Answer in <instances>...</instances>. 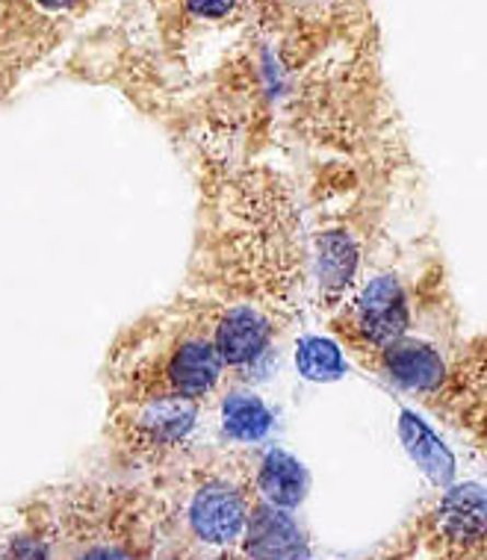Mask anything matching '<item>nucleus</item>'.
<instances>
[{
  "instance_id": "1",
  "label": "nucleus",
  "mask_w": 487,
  "mask_h": 560,
  "mask_svg": "<svg viewBox=\"0 0 487 560\" xmlns=\"http://www.w3.org/2000/svg\"><path fill=\"white\" fill-rule=\"evenodd\" d=\"M201 231L186 299L207 310L254 307L292 328L313 290L311 242L292 186L269 165L207 154Z\"/></svg>"
},
{
  "instance_id": "7",
  "label": "nucleus",
  "mask_w": 487,
  "mask_h": 560,
  "mask_svg": "<svg viewBox=\"0 0 487 560\" xmlns=\"http://www.w3.org/2000/svg\"><path fill=\"white\" fill-rule=\"evenodd\" d=\"M254 499L281 511H299L308 495L304 466L283 448H254Z\"/></svg>"
},
{
  "instance_id": "10",
  "label": "nucleus",
  "mask_w": 487,
  "mask_h": 560,
  "mask_svg": "<svg viewBox=\"0 0 487 560\" xmlns=\"http://www.w3.org/2000/svg\"><path fill=\"white\" fill-rule=\"evenodd\" d=\"M295 363L302 366L308 377H337L343 372V351L337 342H322V339H304Z\"/></svg>"
},
{
  "instance_id": "3",
  "label": "nucleus",
  "mask_w": 487,
  "mask_h": 560,
  "mask_svg": "<svg viewBox=\"0 0 487 560\" xmlns=\"http://www.w3.org/2000/svg\"><path fill=\"white\" fill-rule=\"evenodd\" d=\"M42 560H166L163 508L146 475L69 483L30 504Z\"/></svg>"
},
{
  "instance_id": "9",
  "label": "nucleus",
  "mask_w": 487,
  "mask_h": 560,
  "mask_svg": "<svg viewBox=\"0 0 487 560\" xmlns=\"http://www.w3.org/2000/svg\"><path fill=\"white\" fill-rule=\"evenodd\" d=\"M222 398V431L228 440L254 448L269 431V413L254 396H219Z\"/></svg>"
},
{
  "instance_id": "5",
  "label": "nucleus",
  "mask_w": 487,
  "mask_h": 560,
  "mask_svg": "<svg viewBox=\"0 0 487 560\" xmlns=\"http://www.w3.org/2000/svg\"><path fill=\"white\" fill-rule=\"evenodd\" d=\"M104 0H0V57L42 68Z\"/></svg>"
},
{
  "instance_id": "6",
  "label": "nucleus",
  "mask_w": 487,
  "mask_h": 560,
  "mask_svg": "<svg viewBox=\"0 0 487 560\" xmlns=\"http://www.w3.org/2000/svg\"><path fill=\"white\" fill-rule=\"evenodd\" d=\"M417 528L429 560H485V487L478 481L443 487L438 502L417 516Z\"/></svg>"
},
{
  "instance_id": "8",
  "label": "nucleus",
  "mask_w": 487,
  "mask_h": 560,
  "mask_svg": "<svg viewBox=\"0 0 487 560\" xmlns=\"http://www.w3.org/2000/svg\"><path fill=\"white\" fill-rule=\"evenodd\" d=\"M399 434L408 454L414 457V464L419 466V472L426 475L438 490L455 483V457L426 422H419L414 413H402Z\"/></svg>"
},
{
  "instance_id": "4",
  "label": "nucleus",
  "mask_w": 487,
  "mask_h": 560,
  "mask_svg": "<svg viewBox=\"0 0 487 560\" xmlns=\"http://www.w3.org/2000/svg\"><path fill=\"white\" fill-rule=\"evenodd\" d=\"M254 448H198L148 475L163 508L166 560H231L254 508Z\"/></svg>"
},
{
  "instance_id": "11",
  "label": "nucleus",
  "mask_w": 487,
  "mask_h": 560,
  "mask_svg": "<svg viewBox=\"0 0 487 560\" xmlns=\"http://www.w3.org/2000/svg\"><path fill=\"white\" fill-rule=\"evenodd\" d=\"M36 68L21 62V59L0 57V101H7L10 95H15L21 89V83L33 74Z\"/></svg>"
},
{
  "instance_id": "2",
  "label": "nucleus",
  "mask_w": 487,
  "mask_h": 560,
  "mask_svg": "<svg viewBox=\"0 0 487 560\" xmlns=\"http://www.w3.org/2000/svg\"><path fill=\"white\" fill-rule=\"evenodd\" d=\"M109 410L163 405H210L228 389L216 354L210 310L181 295L118 334L104 369Z\"/></svg>"
}]
</instances>
